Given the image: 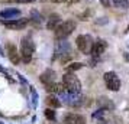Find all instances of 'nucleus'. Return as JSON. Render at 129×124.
Listing matches in <instances>:
<instances>
[{
	"label": "nucleus",
	"instance_id": "9b49d317",
	"mask_svg": "<svg viewBox=\"0 0 129 124\" xmlns=\"http://www.w3.org/2000/svg\"><path fill=\"white\" fill-rule=\"evenodd\" d=\"M71 52V46L68 42H65L64 39H61V41L57 43V46H55V53L61 56V55H64V53H68Z\"/></svg>",
	"mask_w": 129,
	"mask_h": 124
},
{
	"label": "nucleus",
	"instance_id": "a878e982",
	"mask_svg": "<svg viewBox=\"0 0 129 124\" xmlns=\"http://www.w3.org/2000/svg\"><path fill=\"white\" fill-rule=\"evenodd\" d=\"M52 3H62V2H65V0H51Z\"/></svg>",
	"mask_w": 129,
	"mask_h": 124
},
{
	"label": "nucleus",
	"instance_id": "6ab92c4d",
	"mask_svg": "<svg viewBox=\"0 0 129 124\" xmlns=\"http://www.w3.org/2000/svg\"><path fill=\"white\" fill-rule=\"evenodd\" d=\"M30 19H32V22L36 23V25H39V23H41V20H42L41 15L36 12V10H32V12H30Z\"/></svg>",
	"mask_w": 129,
	"mask_h": 124
},
{
	"label": "nucleus",
	"instance_id": "dca6fc26",
	"mask_svg": "<svg viewBox=\"0 0 129 124\" xmlns=\"http://www.w3.org/2000/svg\"><path fill=\"white\" fill-rule=\"evenodd\" d=\"M47 104L49 107H52V108H58V107H61V101H59L55 95H49L47 98Z\"/></svg>",
	"mask_w": 129,
	"mask_h": 124
},
{
	"label": "nucleus",
	"instance_id": "9d476101",
	"mask_svg": "<svg viewBox=\"0 0 129 124\" xmlns=\"http://www.w3.org/2000/svg\"><path fill=\"white\" fill-rule=\"evenodd\" d=\"M59 23H61V16H59L58 13H52V15L48 18V20H47V29L55 30Z\"/></svg>",
	"mask_w": 129,
	"mask_h": 124
},
{
	"label": "nucleus",
	"instance_id": "4be33fe9",
	"mask_svg": "<svg viewBox=\"0 0 129 124\" xmlns=\"http://www.w3.org/2000/svg\"><path fill=\"white\" fill-rule=\"evenodd\" d=\"M105 112H106V110H103V108H99L97 111L93 112V115H91V117H93V118H102L103 115H105Z\"/></svg>",
	"mask_w": 129,
	"mask_h": 124
},
{
	"label": "nucleus",
	"instance_id": "393cba45",
	"mask_svg": "<svg viewBox=\"0 0 129 124\" xmlns=\"http://www.w3.org/2000/svg\"><path fill=\"white\" fill-rule=\"evenodd\" d=\"M19 3H32V2H35V0H18Z\"/></svg>",
	"mask_w": 129,
	"mask_h": 124
},
{
	"label": "nucleus",
	"instance_id": "f257e3e1",
	"mask_svg": "<svg viewBox=\"0 0 129 124\" xmlns=\"http://www.w3.org/2000/svg\"><path fill=\"white\" fill-rule=\"evenodd\" d=\"M76 22L74 20H67V22H62V23H59L57 26V29H55V38L61 41V39H65V38H68V36L74 32L76 29Z\"/></svg>",
	"mask_w": 129,
	"mask_h": 124
},
{
	"label": "nucleus",
	"instance_id": "423d86ee",
	"mask_svg": "<svg viewBox=\"0 0 129 124\" xmlns=\"http://www.w3.org/2000/svg\"><path fill=\"white\" fill-rule=\"evenodd\" d=\"M28 19H2V23L5 25L9 29H15V30H20L23 29L25 26L28 25Z\"/></svg>",
	"mask_w": 129,
	"mask_h": 124
},
{
	"label": "nucleus",
	"instance_id": "a211bd4d",
	"mask_svg": "<svg viewBox=\"0 0 129 124\" xmlns=\"http://www.w3.org/2000/svg\"><path fill=\"white\" fill-rule=\"evenodd\" d=\"M30 97H32V107L36 108L38 107V92H36V89H34L30 87Z\"/></svg>",
	"mask_w": 129,
	"mask_h": 124
},
{
	"label": "nucleus",
	"instance_id": "bb28decb",
	"mask_svg": "<svg viewBox=\"0 0 129 124\" xmlns=\"http://www.w3.org/2000/svg\"><path fill=\"white\" fill-rule=\"evenodd\" d=\"M80 0H70V3H78Z\"/></svg>",
	"mask_w": 129,
	"mask_h": 124
},
{
	"label": "nucleus",
	"instance_id": "f3484780",
	"mask_svg": "<svg viewBox=\"0 0 129 124\" xmlns=\"http://www.w3.org/2000/svg\"><path fill=\"white\" fill-rule=\"evenodd\" d=\"M81 68H83L81 62H73V64H70V65L67 66V71L68 72H74V71H77V69H81Z\"/></svg>",
	"mask_w": 129,
	"mask_h": 124
},
{
	"label": "nucleus",
	"instance_id": "b1692460",
	"mask_svg": "<svg viewBox=\"0 0 129 124\" xmlns=\"http://www.w3.org/2000/svg\"><path fill=\"white\" fill-rule=\"evenodd\" d=\"M100 3H102L105 7H109V5H110V0H100Z\"/></svg>",
	"mask_w": 129,
	"mask_h": 124
},
{
	"label": "nucleus",
	"instance_id": "5701e85b",
	"mask_svg": "<svg viewBox=\"0 0 129 124\" xmlns=\"http://www.w3.org/2000/svg\"><path fill=\"white\" fill-rule=\"evenodd\" d=\"M96 23L105 25V23H107V19H106V18H100V20H96Z\"/></svg>",
	"mask_w": 129,
	"mask_h": 124
},
{
	"label": "nucleus",
	"instance_id": "c85d7f7f",
	"mask_svg": "<svg viewBox=\"0 0 129 124\" xmlns=\"http://www.w3.org/2000/svg\"><path fill=\"white\" fill-rule=\"evenodd\" d=\"M0 71H3V68H2V66H0Z\"/></svg>",
	"mask_w": 129,
	"mask_h": 124
},
{
	"label": "nucleus",
	"instance_id": "2eb2a0df",
	"mask_svg": "<svg viewBox=\"0 0 129 124\" xmlns=\"http://www.w3.org/2000/svg\"><path fill=\"white\" fill-rule=\"evenodd\" d=\"M47 87V91L48 92H52V94H62L65 91L64 88V85L62 84H57V82H51V84H48V85H45Z\"/></svg>",
	"mask_w": 129,
	"mask_h": 124
},
{
	"label": "nucleus",
	"instance_id": "ddd939ff",
	"mask_svg": "<svg viewBox=\"0 0 129 124\" xmlns=\"http://www.w3.org/2000/svg\"><path fill=\"white\" fill-rule=\"evenodd\" d=\"M97 105L100 108H103V110H113L115 108V104H113V101L110 98H107V97H99L97 98Z\"/></svg>",
	"mask_w": 129,
	"mask_h": 124
},
{
	"label": "nucleus",
	"instance_id": "aec40b11",
	"mask_svg": "<svg viewBox=\"0 0 129 124\" xmlns=\"http://www.w3.org/2000/svg\"><path fill=\"white\" fill-rule=\"evenodd\" d=\"M116 7H122V9H128L129 7V0H113Z\"/></svg>",
	"mask_w": 129,
	"mask_h": 124
},
{
	"label": "nucleus",
	"instance_id": "7ed1b4c3",
	"mask_svg": "<svg viewBox=\"0 0 129 124\" xmlns=\"http://www.w3.org/2000/svg\"><path fill=\"white\" fill-rule=\"evenodd\" d=\"M62 85H64L65 91H68V92H80L81 91V82L73 74H65L62 77Z\"/></svg>",
	"mask_w": 129,
	"mask_h": 124
},
{
	"label": "nucleus",
	"instance_id": "cd10ccee",
	"mask_svg": "<svg viewBox=\"0 0 129 124\" xmlns=\"http://www.w3.org/2000/svg\"><path fill=\"white\" fill-rule=\"evenodd\" d=\"M97 124H107L106 121H100V123H97Z\"/></svg>",
	"mask_w": 129,
	"mask_h": 124
},
{
	"label": "nucleus",
	"instance_id": "20e7f679",
	"mask_svg": "<svg viewBox=\"0 0 129 124\" xmlns=\"http://www.w3.org/2000/svg\"><path fill=\"white\" fill-rule=\"evenodd\" d=\"M103 78H105L106 87L110 91H119L120 89V79L116 75V72H113V71L106 72L105 75H103Z\"/></svg>",
	"mask_w": 129,
	"mask_h": 124
},
{
	"label": "nucleus",
	"instance_id": "4468645a",
	"mask_svg": "<svg viewBox=\"0 0 129 124\" xmlns=\"http://www.w3.org/2000/svg\"><path fill=\"white\" fill-rule=\"evenodd\" d=\"M20 16V10L18 9H6L0 12V18L2 19H16Z\"/></svg>",
	"mask_w": 129,
	"mask_h": 124
},
{
	"label": "nucleus",
	"instance_id": "f03ea898",
	"mask_svg": "<svg viewBox=\"0 0 129 124\" xmlns=\"http://www.w3.org/2000/svg\"><path fill=\"white\" fill-rule=\"evenodd\" d=\"M35 52V43L32 42L30 38H23L20 42V53L25 64H29L32 59V53Z\"/></svg>",
	"mask_w": 129,
	"mask_h": 124
},
{
	"label": "nucleus",
	"instance_id": "39448f33",
	"mask_svg": "<svg viewBox=\"0 0 129 124\" xmlns=\"http://www.w3.org/2000/svg\"><path fill=\"white\" fill-rule=\"evenodd\" d=\"M77 42V48L81 51L83 53H88L91 51V46H93V39L90 35H80L76 39Z\"/></svg>",
	"mask_w": 129,
	"mask_h": 124
},
{
	"label": "nucleus",
	"instance_id": "412c9836",
	"mask_svg": "<svg viewBox=\"0 0 129 124\" xmlns=\"http://www.w3.org/2000/svg\"><path fill=\"white\" fill-rule=\"evenodd\" d=\"M44 114H45V117H47L48 120H51V121H54V120H55V111H54L52 108H47Z\"/></svg>",
	"mask_w": 129,
	"mask_h": 124
},
{
	"label": "nucleus",
	"instance_id": "0eeeda50",
	"mask_svg": "<svg viewBox=\"0 0 129 124\" xmlns=\"http://www.w3.org/2000/svg\"><path fill=\"white\" fill-rule=\"evenodd\" d=\"M106 48H107V42H106L105 39H97V41L93 43L90 52H91V55H93L94 58H97V56H100V55L106 51Z\"/></svg>",
	"mask_w": 129,
	"mask_h": 124
},
{
	"label": "nucleus",
	"instance_id": "f8f14e48",
	"mask_svg": "<svg viewBox=\"0 0 129 124\" xmlns=\"http://www.w3.org/2000/svg\"><path fill=\"white\" fill-rule=\"evenodd\" d=\"M39 79H41V82L44 84V85H48V84H51V82H55V72H54L52 69H47V71H44L41 74Z\"/></svg>",
	"mask_w": 129,
	"mask_h": 124
},
{
	"label": "nucleus",
	"instance_id": "1a4fd4ad",
	"mask_svg": "<svg viewBox=\"0 0 129 124\" xmlns=\"http://www.w3.org/2000/svg\"><path fill=\"white\" fill-rule=\"evenodd\" d=\"M64 123L65 124H86V118L83 115H78V114H67L64 117Z\"/></svg>",
	"mask_w": 129,
	"mask_h": 124
},
{
	"label": "nucleus",
	"instance_id": "6e6552de",
	"mask_svg": "<svg viewBox=\"0 0 129 124\" xmlns=\"http://www.w3.org/2000/svg\"><path fill=\"white\" fill-rule=\"evenodd\" d=\"M6 48H7V56L10 59V62H12L13 65H18L19 62H20V56H19L16 46H15L13 43H7Z\"/></svg>",
	"mask_w": 129,
	"mask_h": 124
}]
</instances>
